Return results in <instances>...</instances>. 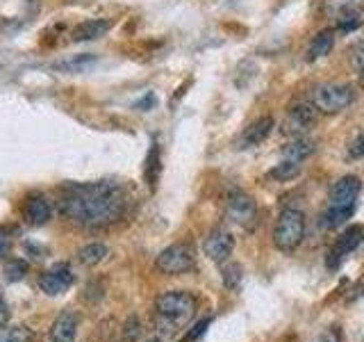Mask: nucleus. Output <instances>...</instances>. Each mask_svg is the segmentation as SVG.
<instances>
[{
    "instance_id": "nucleus-1",
    "label": "nucleus",
    "mask_w": 364,
    "mask_h": 342,
    "mask_svg": "<svg viewBox=\"0 0 364 342\" xmlns=\"http://www.w3.org/2000/svg\"><path fill=\"white\" fill-rule=\"evenodd\" d=\"M125 210L123 187L114 180H96L85 185H68L60 199V212L71 222L100 228L121 219Z\"/></svg>"
},
{
    "instance_id": "nucleus-29",
    "label": "nucleus",
    "mask_w": 364,
    "mask_h": 342,
    "mask_svg": "<svg viewBox=\"0 0 364 342\" xmlns=\"http://www.w3.org/2000/svg\"><path fill=\"white\" fill-rule=\"evenodd\" d=\"M9 319V311H7V304L0 299V326H5V322Z\"/></svg>"
},
{
    "instance_id": "nucleus-5",
    "label": "nucleus",
    "mask_w": 364,
    "mask_h": 342,
    "mask_svg": "<svg viewBox=\"0 0 364 342\" xmlns=\"http://www.w3.org/2000/svg\"><path fill=\"white\" fill-rule=\"evenodd\" d=\"M305 237V214L296 208L282 210L276 228H273V244L280 251H294Z\"/></svg>"
},
{
    "instance_id": "nucleus-10",
    "label": "nucleus",
    "mask_w": 364,
    "mask_h": 342,
    "mask_svg": "<svg viewBox=\"0 0 364 342\" xmlns=\"http://www.w3.org/2000/svg\"><path fill=\"white\" fill-rule=\"evenodd\" d=\"M73 281H75V276H73L71 267L64 265V262H60V265H55L50 271L41 274L39 288H41V292H46V294L57 296V294H62V292H66L68 288H71Z\"/></svg>"
},
{
    "instance_id": "nucleus-7",
    "label": "nucleus",
    "mask_w": 364,
    "mask_h": 342,
    "mask_svg": "<svg viewBox=\"0 0 364 342\" xmlns=\"http://www.w3.org/2000/svg\"><path fill=\"white\" fill-rule=\"evenodd\" d=\"M362 239H364V228L362 226H348L346 231L337 237L333 249L328 251V258H326L328 269H339L341 262H344L353 251L362 244Z\"/></svg>"
},
{
    "instance_id": "nucleus-13",
    "label": "nucleus",
    "mask_w": 364,
    "mask_h": 342,
    "mask_svg": "<svg viewBox=\"0 0 364 342\" xmlns=\"http://www.w3.org/2000/svg\"><path fill=\"white\" fill-rule=\"evenodd\" d=\"M114 23L109 19H91V21H85L80 23V26L73 28L71 32V39L73 41H96L100 37H105V34L112 30Z\"/></svg>"
},
{
    "instance_id": "nucleus-20",
    "label": "nucleus",
    "mask_w": 364,
    "mask_h": 342,
    "mask_svg": "<svg viewBox=\"0 0 364 342\" xmlns=\"http://www.w3.org/2000/svg\"><path fill=\"white\" fill-rule=\"evenodd\" d=\"M144 176H146L148 187L155 190L157 178H159V144H153V146H151V151H148V155H146V169H144Z\"/></svg>"
},
{
    "instance_id": "nucleus-4",
    "label": "nucleus",
    "mask_w": 364,
    "mask_h": 342,
    "mask_svg": "<svg viewBox=\"0 0 364 342\" xmlns=\"http://www.w3.org/2000/svg\"><path fill=\"white\" fill-rule=\"evenodd\" d=\"M355 100V91L346 83H321L312 91V105L323 114L344 112Z\"/></svg>"
},
{
    "instance_id": "nucleus-3",
    "label": "nucleus",
    "mask_w": 364,
    "mask_h": 342,
    "mask_svg": "<svg viewBox=\"0 0 364 342\" xmlns=\"http://www.w3.org/2000/svg\"><path fill=\"white\" fill-rule=\"evenodd\" d=\"M362 182L358 176H344L339 178L333 190H330V199H328V210L321 217V226L323 228H337L344 224L348 217L355 210V201L360 197Z\"/></svg>"
},
{
    "instance_id": "nucleus-28",
    "label": "nucleus",
    "mask_w": 364,
    "mask_h": 342,
    "mask_svg": "<svg viewBox=\"0 0 364 342\" xmlns=\"http://www.w3.org/2000/svg\"><path fill=\"white\" fill-rule=\"evenodd\" d=\"M210 322H212V319H210V317H205V319H200V322H198V324H196V326H193V328L189 331V333H187L185 342H187V340H196V338H200V336L205 333V328H208V326H210Z\"/></svg>"
},
{
    "instance_id": "nucleus-6",
    "label": "nucleus",
    "mask_w": 364,
    "mask_h": 342,
    "mask_svg": "<svg viewBox=\"0 0 364 342\" xmlns=\"http://www.w3.org/2000/svg\"><path fill=\"white\" fill-rule=\"evenodd\" d=\"M155 265L159 271L166 274V276H178V274L193 269L196 256H193V249L189 244H171L157 256Z\"/></svg>"
},
{
    "instance_id": "nucleus-27",
    "label": "nucleus",
    "mask_w": 364,
    "mask_h": 342,
    "mask_svg": "<svg viewBox=\"0 0 364 342\" xmlns=\"http://www.w3.org/2000/svg\"><path fill=\"white\" fill-rule=\"evenodd\" d=\"M9 251H11V231L0 226V260L7 258Z\"/></svg>"
},
{
    "instance_id": "nucleus-14",
    "label": "nucleus",
    "mask_w": 364,
    "mask_h": 342,
    "mask_svg": "<svg viewBox=\"0 0 364 342\" xmlns=\"http://www.w3.org/2000/svg\"><path fill=\"white\" fill-rule=\"evenodd\" d=\"M23 214H26V222L30 226H43L50 222L53 217V208H50V201L37 194V197H30L26 208H23Z\"/></svg>"
},
{
    "instance_id": "nucleus-31",
    "label": "nucleus",
    "mask_w": 364,
    "mask_h": 342,
    "mask_svg": "<svg viewBox=\"0 0 364 342\" xmlns=\"http://www.w3.org/2000/svg\"><path fill=\"white\" fill-rule=\"evenodd\" d=\"M358 80H360V87L364 89V66H360V76H358Z\"/></svg>"
},
{
    "instance_id": "nucleus-8",
    "label": "nucleus",
    "mask_w": 364,
    "mask_h": 342,
    "mask_svg": "<svg viewBox=\"0 0 364 342\" xmlns=\"http://www.w3.org/2000/svg\"><path fill=\"white\" fill-rule=\"evenodd\" d=\"M225 214L228 219L232 224L242 226V228H248L255 224V217H257V205L255 201L248 197L246 192H232L230 197H228V203H225Z\"/></svg>"
},
{
    "instance_id": "nucleus-19",
    "label": "nucleus",
    "mask_w": 364,
    "mask_h": 342,
    "mask_svg": "<svg viewBox=\"0 0 364 342\" xmlns=\"http://www.w3.org/2000/svg\"><path fill=\"white\" fill-rule=\"evenodd\" d=\"M94 62H96V55L85 53V55H73L62 62H55L53 68L55 71H62V73H80V71H85V68H89Z\"/></svg>"
},
{
    "instance_id": "nucleus-15",
    "label": "nucleus",
    "mask_w": 364,
    "mask_h": 342,
    "mask_svg": "<svg viewBox=\"0 0 364 342\" xmlns=\"http://www.w3.org/2000/svg\"><path fill=\"white\" fill-rule=\"evenodd\" d=\"M273 130V119L271 117H259L257 121H253L244 130V135L239 137V148H248V146H257L267 140Z\"/></svg>"
},
{
    "instance_id": "nucleus-21",
    "label": "nucleus",
    "mask_w": 364,
    "mask_h": 342,
    "mask_svg": "<svg viewBox=\"0 0 364 342\" xmlns=\"http://www.w3.org/2000/svg\"><path fill=\"white\" fill-rule=\"evenodd\" d=\"M301 174V165L299 162H289V160H282L280 165H276L269 171V178L273 180H280V182H287L291 178H296Z\"/></svg>"
},
{
    "instance_id": "nucleus-12",
    "label": "nucleus",
    "mask_w": 364,
    "mask_h": 342,
    "mask_svg": "<svg viewBox=\"0 0 364 342\" xmlns=\"http://www.w3.org/2000/svg\"><path fill=\"white\" fill-rule=\"evenodd\" d=\"M80 317L75 311H62L50 326V342H75Z\"/></svg>"
},
{
    "instance_id": "nucleus-11",
    "label": "nucleus",
    "mask_w": 364,
    "mask_h": 342,
    "mask_svg": "<svg viewBox=\"0 0 364 342\" xmlns=\"http://www.w3.org/2000/svg\"><path fill=\"white\" fill-rule=\"evenodd\" d=\"M232 249H235V237H232V233H228L225 228H216V231H212L208 237H205V244H203L205 256L214 262H225L230 258Z\"/></svg>"
},
{
    "instance_id": "nucleus-24",
    "label": "nucleus",
    "mask_w": 364,
    "mask_h": 342,
    "mask_svg": "<svg viewBox=\"0 0 364 342\" xmlns=\"http://www.w3.org/2000/svg\"><path fill=\"white\" fill-rule=\"evenodd\" d=\"M223 283H225L228 290H237L239 283H242V267L235 265V262L223 267Z\"/></svg>"
},
{
    "instance_id": "nucleus-16",
    "label": "nucleus",
    "mask_w": 364,
    "mask_h": 342,
    "mask_svg": "<svg viewBox=\"0 0 364 342\" xmlns=\"http://www.w3.org/2000/svg\"><path fill=\"white\" fill-rule=\"evenodd\" d=\"M314 140H310V137H294V140L282 148V157L289 160V162H303V160H307L312 153H314Z\"/></svg>"
},
{
    "instance_id": "nucleus-22",
    "label": "nucleus",
    "mask_w": 364,
    "mask_h": 342,
    "mask_svg": "<svg viewBox=\"0 0 364 342\" xmlns=\"http://www.w3.org/2000/svg\"><path fill=\"white\" fill-rule=\"evenodd\" d=\"M34 333L28 326H0V342H32Z\"/></svg>"
},
{
    "instance_id": "nucleus-23",
    "label": "nucleus",
    "mask_w": 364,
    "mask_h": 342,
    "mask_svg": "<svg viewBox=\"0 0 364 342\" xmlns=\"http://www.w3.org/2000/svg\"><path fill=\"white\" fill-rule=\"evenodd\" d=\"M28 271H30L28 262L14 258V260L7 262V265H5V279H7L9 283H18V281L26 279V274H28Z\"/></svg>"
},
{
    "instance_id": "nucleus-17",
    "label": "nucleus",
    "mask_w": 364,
    "mask_h": 342,
    "mask_svg": "<svg viewBox=\"0 0 364 342\" xmlns=\"http://www.w3.org/2000/svg\"><path fill=\"white\" fill-rule=\"evenodd\" d=\"M333 46H335V32L333 30H321L312 39L310 48H307V53H305V60L307 62L321 60V57H326L330 51H333Z\"/></svg>"
},
{
    "instance_id": "nucleus-25",
    "label": "nucleus",
    "mask_w": 364,
    "mask_h": 342,
    "mask_svg": "<svg viewBox=\"0 0 364 342\" xmlns=\"http://www.w3.org/2000/svg\"><path fill=\"white\" fill-rule=\"evenodd\" d=\"M360 26H362V16L358 14V11H344V14L339 16V23H337V28L339 30H346V32L355 30Z\"/></svg>"
},
{
    "instance_id": "nucleus-30",
    "label": "nucleus",
    "mask_w": 364,
    "mask_h": 342,
    "mask_svg": "<svg viewBox=\"0 0 364 342\" xmlns=\"http://www.w3.org/2000/svg\"><path fill=\"white\" fill-rule=\"evenodd\" d=\"M151 103H153V94H148V96L139 103V108H151Z\"/></svg>"
},
{
    "instance_id": "nucleus-18",
    "label": "nucleus",
    "mask_w": 364,
    "mask_h": 342,
    "mask_svg": "<svg viewBox=\"0 0 364 342\" xmlns=\"http://www.w3.org/2000/svg\"><path fill=\"white\" fill-rule=\"evenodd\" d=\"M107 256H109L107 244H100V242H91V244H85L82 249H77V260L87 267L100 265Z\"/></svg>"
},
{
    "instance_id": "nucleus-9",
    "label": "nucleus",
    "mask_w": 364,
    "mask_h": 342,
    "mask_svg": "<svg viewBox=\"0 0 364 342\" xmlns=\"http://www.w3.org/2000/svg\"><path fill=\"white\" fill-rule=\"evenodd\" d=\"M316 119H318V110L312 105V103H296V105L289 108L287 121L282 123V133L301 137L312 128Z\"/></svg>"
},
{
    "instance_id": "nucleus-2",
    "label": "nucleus",
    "mask_w": 364,
    "mask_h": 342,
    "mask_svg": "<svg viewBox=\"0 0 364 342\" xmlns=\"http://www.w3.org/2000/svg\"><path fill=\"white\" fill-rule=\"evenodd\" d=\"M196 315V299L189 292L171 290L157 296L155 301V317H157V331H162L164 336H171L173 331L182 328L191 322V317Z\"/></svg>"
},
{
    "instance_id": "nucleus-26",
    "label": "nucleus",
    "mask_w": 364,
    "mask_h": 342,
    "mask_svg": "<svg viewBox=\"0 0 364 342\" xmlns=\"http://www.w3.org/2000/svg\"><path fill=\"white\" fill-rule=\"evenodd\" d=\"M346 155H348V160H360V157H364V133H360L355 140L348 144Z\"/></svg>"
}]
</instances>
